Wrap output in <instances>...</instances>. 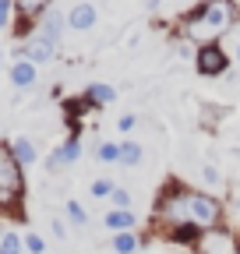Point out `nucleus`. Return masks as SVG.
<instances>
[{
	"instance_id": "f257e3e1",
	"label": "nucleus",
	"mask_w": 240,
	"mask_h": 254,
	"mask_svg": "<svg viewBox=\"0 0 240 254\" xmlns=\"http://www.w3.org/2000/svg\"><path fill=\"white\" fill-rule=\"evenodd\" d=\"M237 21V4L233 0H205L201 7H194L187 18H184V36L198 46H208L216 43L219 36L233 28Z\"/></svg>"
},
{
	"instance_id": "f03ea898",
	"label": "nucleus",
	"mask_w": 240,
	"mask_h": 254,
	"mask_svg": "<svg viewBox=\"0 0 240 254\" xmlns=\"http://www.w3.org/2000/svg\"><path fill=\"white\" fill-rule=\"evenodd\" d=\"M25 194V173L11 152V141H0V208H18Z\"/></svg>"
},
{
	"instance_id": "7ed1b4c3",
	"label": "nucleus",
	"mask_w": 240,
	"mask_h": 254,
	"mask_svg": "<svg viewBox=\"0 0 240 254\" xmlns=\"http://www.w3.org/2000/svg\"><path fill=\"white\" fill-rule=\"evenodd\" d=\"M187 194H191L187 187L170 184V187L163 190V194L156 198V219L163 222L166 230H177V226H184V222H191V205H187Z\"/></svg>"
},
{
	"instance_id": "20e7f679",
	"label": "nucleus",
	"mask_w": 240,
	"mask_h": 254,
	"mask_svg": "<svg viewBox=\"0 0 240 254\" xmlns=\"http://www.w3.org/2000/svg\"><path fill=\"white\" fill-rule=\"evenodd\" d=\"M187 205H191V222H194V226H201V230L219 226L223 212H219V201H216L212 194H205V190H191V194H187Z\"/></svg>"
},
{
	"instance_id": "39448f33",
	"label": "nucleus",
	"mask_w": 240,
	"mask_h": 254,
	"mask_svg": "<svg viewBox=\"0 0 240 254\" xmlns=\"http://www.w3.org/2000/svg\"><path fill=\"white\" fill-rule=\"evenodd\" d=\"M194 67H198V74H205V78H216V74H223V71L230 67V57L223 53L219 43H208V46H198Z\"/></svg>"
},
{
	"instance_id": "423d86ee",
	"label": "nucleus",
	"mask_w": 240,
	"mask_h": 254,
	"mask_svg": "<svg viewBox=\"0 0 240 254\" xmlns=\"http://www.w3.org/2000/svg\"><path fill=\"white\" fill-rule=\"evenodd\" d=\"M53 53H57V46H53L46 36L32 32V36L25 39V50H21L18 57H21V60H28V64H46V60H53Z\"/></svg>"
},
{
	"instance_id": "0eeeda50",
	"label": "nucleus",
	"mask_w": 240,
	"mask_h": 254,
	"mask_svg": "<svg viewBox=\"0 0 240 254\" xmlns=\"http://www.w3.org/2000/svg\"><path fill=\"white\" fill-rule=\"evenodd\" d=\"M36 81H39L36 64H28V60H21V57H18V60L11 64V85H14V88H32Z\"/></svg>"
},
{
	"instance_id": "6e6552de",
	"label": "nucleus",
	"mask_w": 240,
	"mask_h": 254,
	"mask_svg": "<svg viewBox=\"0 0 240 254\" xmlns=\"http://www.w3.org/2000/svg\"><path fill=\"white\" fill-rule=\"evenodd\" d=\"M67 25L74 32H88V28H96V7L92 4H74L71 14H67Z\"/></svg>"
},
{
	"instance_id": "1a4fd4ad",
	"label": "nucleus",
	"mask_w": 240,
	"mask_h": 254,
	"mask_svg": "<svg viewBox=\"0 0 240 254\" xmlns=\"http://www.w3.org/2000/svg\"><path fill=\"white\" fill-rule=\"evenodd\" d=\"M64 21H67V18L60 14V11H46V14H43V21H39V36H46V39L57 46V43H60V36H64Z\"/></svg>"
},
{
	"instance_id": "9d476101",
	"label": "nucleus",
	"mask_w": 240,
	"mask_h": 254,
	"mask_svg": "<svg viewBox=\"0 0 240 254\" xmlns=\"http://www.w3.org/2000/svg\"><path fill=\"white\" fill-rule=\"evenodd\" d=\"M46 11H50V0H14V14L25 21H36Z\"/></svg>"
},
{
	"instance_id": "9b49d317",
	"label": "nucleus",
	"mask_w": 240,
	"mask_h": 254,
	"mask_svg": "<svg viewBox=\"0 0 240 254\" xmlns=\"http://www.w3.org/2000/svg\"><path fill=\"white\" fill-rule=\"evenodd\" d=\"M106 226H110L113 233H127V230L134 226V212H131V208H113V212H106Z\"/></svg>"
},
{
	"instance_id": "f8f14e48",
	"label": "nucleus",
	"mask_w": 240,
	"mask_h": 254,
	"mask_svg": "<svg viewBox=\"0 0 240 254\" xmlns=\"http://www.w3.org/2000/svg\"><path fill=\"white\" fill-rule=\"evenodd\" d=\"M11 152H14V159H18L21 166H32L36 159H39V152H36L32 138H14V141H11Z\"/></svg>"
},
{
	"instance_id": "ddd939ff",
	"label": "nucleus",
	"mask_w": 240,
	"mask_h": 254,
	"mask_svg": "<svg viewBox=\"0 0 240 254\" xmlns=\"http://www.w3.org/2000/svg\"><path fill=\"white\" fill-rule=\"evenodd\" d=\"M85 113H92V103L85 99V95H74V99H64V117L78 127V120L85 117Z\"/></svg>"
},
{
	"instance_id": "4468645a",
	"label": "nucleus",
	"mask_w": 240,
	"mask_h": 254,
	"mask_svg": "<svg viewBox=\"0 0 240 254\" xmlns=\"http://www.w3.org/2000/svg\"><path fill=\"white\" fill-rule=\"evenodd\" d=\"M113 95H117V92H113L110 85H103V81H96V85H88V88H85V99H88V103H92V106H103V103H113Z\"/></svg>"
},
{
	"instance_id": "2eb2a0df",
	"label": "nucleus",
	"mask_w": 240,
	"mask_h": 254,
	"mask_svg": "<svg viewBox=\"0 0 240 254\" xmlns=\"http://www.w3.org/2000/svg\"><path fill=\"white\" fill-rule=\"evenodd\" d=\"M141 155H145V152H141L138 141H120V159H117V163H120V166H138Z\"/></svg>"
},
{
	"instance_id": "dca6fc26",
	"label": "nucleus",
	"mask_w": 240,
	"mask_h": 254,
	"mask_svg": "<svg viewBox=\"0 0 240 254\" xmlns=\"http://www.w3.org/2000/svg\"><path fill=\"white\" fill-rule=\"evenodd\" d=\"M113 251L117 254H134L138 251V237L127 230V233H113Z\"/></svg>"
},
{
	"instance_id": "f3484780",
	"label": "nucleus",
	"mask_w": 240,
	"mask_h": 254,
	"mask_svg": "<svg viewBox=\"0 0 240 254\" xmlns=\"http://www.w3.org/2000/svg\"><path fill=\"white\" fill-rule=\"evenodd\" d=\"M198 233H201V226H194V222H184V226L170 230V237H173L177 244H194V240H198Z\"/></svg>"
},
{
	"instance_id": "a211bd4d",
	"label": "nucleus",
	"mask_w": 240,
	"mask_h": 254,
	"mask_svg": "<svg viewBox=\"0 0 240 254\" xmlns=\"http://www.w3.org/2000/svg\"><path fill=\"white\" fill-rule=\"evenodd\" d=\"M57 152H60V159H64V163H74V159L81 155V138H78V134H71V138L60 145Z\"/></svg>"
},
{
	"instance_id": "6ab92c4d",
	"label": "nucleus",
	"mask_w": 240,
	"mask_h": 254,
	"mask_svg": "<svg viewBox=\"0 0 240 254\" xmlns=\"http://www.w3.org/2000/svg\"><path fill=\"white\" fill-rule=\"evenodd\" d=\"M21 251H25V237H18V233L0 237V254H21Z\"/></svg>"
},
{
	"instance_id": "aec40b11",
	"label": "nucleus",
	"mask_w": 240,
	"mask_h": 254,
	"mask_svg": "<svg viewBox=\"0 0 240 254\" xmlns=\"http://www.w3.org/2000/svg\"><path fill=\"white\" fill-rule=\"evenodd\" d=\"M96 155L103 159V163H117V159H120V145H117V141H106V145H99Z\"/></svg>"
},
{
	"instance_id": "412c9836",
	"label": "nucleus",
	"mask_w": 240,
	"mask_h": 254,
	"mask_svg": "<svg viewBox=\"0 0 240 254\" xmlns=\"http://www.w3.org/2000/svg\"><path fill=\"white\" fill-rule=\"evenodd\" d=\"M25 251H28V254H43V251H46V240H43L39 233H25Z\"/></svg>"
},
{
	"instance_id": "4be33fe9",
	"label": "nucleus",
	"mask_w": 240,
	"mask_h": 254,
	"mask_svg": "<svg viewBox=\"0 0 240 254\" xmlns=\"http://www.w3.org/2000/svg\"><path fill=\"white\" fill-rule=\"evenodd\" d=\"M110 201H113V208H131V190H124V187H113Z\"/></svg>"
},
{
	"instance_id": "5701e85b",
	"label": "nucleus",
	"mask_w": 240,
	"mask_h": 254,
	"mask_svg": "<svg viewBox=\"0 0 240 254\" xmlns=\"http://www.w3.org/2000/svg\"><path fill=\"white\" fill-rule=\"evenodd\" d=\"M11 14H14V0H0V28L11 25Z\"/></svg>"
},
{
	"instance_id": "b1692460",
	"label": "nucleus",
	"mask_w": 240,
	"mask_h": 254,
	"mask_svg": "<svg viewBox=\"0 0 240 254\" xmlns=\"http://www.w3.org/2000/svg\"><path fill=\"white\" fill-rule=\"evenodd\" d=\"M67 215H71V219L78 222V226H81V222H85V208H81L78 201H67Z\"/></svg>"
},
{
	"instance_id": "393cba45",
	"label": "nucleus",
	"mask_w": 240,
	"mask_h": 254,
	"mask_svg": "<svg viewBox=\"0 0 240 254\" xmlns=\"http://www.w3.org/2000/svg\"><path fill=\"white\" fill-rule=\"evenodd\" d=\"M92 194H96V198L113 194V184H110V180H96V184H92Z\"/></svg>"
},
{
	"instance_id": "a878e982",
	"label": "nucleus",
	"mask_w": 240,
	"mask_h": 254,
	"mask_svg": "<svg viewBox=\"0 0 240 254\" xmlns=\"http://www.w3.org/2000/svg\"><path fill=\"white\" fill-rule=\"evenodd\" d=\"M117 127H120V134H127L131 127H134V113H124V117L117 120Z\"/></svg>"
},
{
	"instance_id": "bb28decb",
	"label": "nucleus",
	"mask_w": 240,
	"mask_h": 254,
	"mask_svg": "<svg viewBox=\"0 0 240 254\" xmlns=\"http://www.w3.org/2000/svg\"><path fill=\"white\" fill-rule=\"evenodd\" d=\"M201 173H205V184H208V187H216V184H219V173H216V166H205Z\"/></svg>"
},
{
	"instance_id": "cd10ccee",
	"label": "nucleus",
	"mask_w": 240,
	"mask_h": 254,
	"mask_svg": "<svg viewBox=\"0 0 240 254\" xmlns=\"http://www.w3.org/2000/svg\"><path fill=\"white\" fill-rule=\"evenodd\" d=\"M46 166H50V170H60V166H64V159H60V152H53V155H50V163H46Z\"/></svg>"
},
{
	"instance_id": "c85d7f7f",
	"label": "nucleus",
	"mask_w": 240,
	"mask_h": 254,
	"mask_svg": "<svg viewBox=\"0 0 240 254\" xmlns=\"http://www.w3.org/2000/svg\"><path fill=\"white\" fill-rule=\"evenodd\" d=\"M50 226H53V237H64V233H67V230H64V222H60V219H53Z\"/></svg>"
},
{
	"instance_id": "c756f323",
	"label": "nucleus",
	"mask_w": 240,
	"mask_h": 254,
	"mask_svg": "<svg viewBox=\"0 0 240 254\" xmlns=\"http://www.w3.org/2000/svg\"><path fill=\"white\" fill-rule=\"evenodd\" d=\"M237 60H240V46H237Z\"/></svg>"
},
{
	"instance_id": "7c9ffc66",
	"label": "nucleus",
	"mask_w": 240,
	"mask_h": 254,
	"mask_svg": "<svg viewBox=\"0 0 240 254\" xmlns=\"http://www.w3.org/2000/svg\"><path fill=\"white\" fill-rule=\"evenodd\" d=\"M237 251H240V237H237Z\"/></svg>"
}]
</instances>
